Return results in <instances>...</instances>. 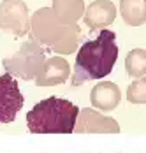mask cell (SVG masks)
Segmentation results:
<instances>
[{
    "mask_svg": "<svg viewBox=\"0 0 146 153\" xmlns=\"http://www.w3.org/2000/svg\"><path fill=\"white\" fill-rule=\"evenodd\" d=\"M118 58L116 33L101 30L95 39L85 42L76 55L72 85H83L92 79H102L111 74Z\"/></svg>",
    "mask_w": 146,
    "mask_h": 153,
    "instance_id": "1",
    "label": "cell"
},
{
    "mask_svg": "<svg viewBox=\"0 0 146 153\" xmlns=\"http://www.w3.org/2000/svg\"><path fill=\"white\" fill-rule=\"evenodd\" d=\"M79 109L67 99L48 97L27 113V125L32 134H71Z\"/></svg>",
    "mask_w": 146,
    "mask_h": 153,
    "instance_id": "2",
    "label": "cell"
},
{
    "mask_svg": "<svg viewBox=\"0 0 146 153\" xmlns=\"http://www.w3.org/2000/svg\"><path fill=\"white\" fill-rule=\"evenodd\" d=\"M23 95L11 74L0 76V123H11L23 107Z\"/></svg>",
    "mask_w": 146,
    "mask_h": 153,
    "instance_id": "3",
    "label": "cell"
}]
</instances>
